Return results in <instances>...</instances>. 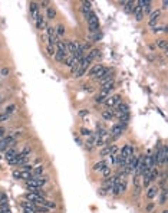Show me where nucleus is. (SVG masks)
I'll return each mask as SVG.
<instances>
[{
	"mask_svg": "<svg viewBox=\"0 0 168 213\" xmlns=\"http://www.w3.org/2000/svg\"><path fill=\"white\" fill-rule=\"evenodd\" d=\"M136 4L141 7V10H142L144 14L151 12V1L149 0H139V1H136Z\"/></svg>",
	"mask_w": 168,
	"mask_h": 213,
	"instance_id": "nucleus-8",
	"label": "nucleus"
},
{
	"mask_svg": "<svg viewBox=\"0 0 168 213\" xmlns=\"http://www.w3.org/2000/svg\"><path fill=\"white\" fill-rule=\"evenodd\" d=\"M1 205H7V197L4 193H0V206Z\"/></svg>",
	"mask_w": 168,
	"mask_h": 213,
	"instance_id": "nucleus-38",
	"label": "nucleus"
},
{
	"mask_svg": "<svg viewBox=\"0 0 168 213\" xmlns=\"http://www.w3.org/2000/svg\"><path fill=\"white\" fill-rule=\"evenodd\" d=\"M115 115V112H114V110H106V111H104L102 112V117L105 118V120H112V117Z\"/></svg>",
	"mask_w": 168,
	"mask_h": 213,
	"instance_id": "nucleus-24",
	"label": "nucleus"
},
{
	"mask_svg": "<svg viewBox=\"0 0 168 213\" xmlns=\"http://www.w3.org/2000/svg\"><path fill=\"white\" fill-rule=\"evenodd\" d=\"M142 163H144V169L145 170H152L155 166H154V160H152V156H145L142 157Z\"/></svg>",
	"mask_w": 168,
	"mask_h": 213,
	"instance_id": "nucleus-9",
	"label": "nucleus"
},
{
	"mask_svg": "<svg viewBox=\"0 0 168 213\" xmlns=\"http://www.w3.org/2000/svg\"><path fill=\"white\" fill-rule=\"evenodd\" d=\"M108 97H109V95H108L106 92L101 91V94H98V95H96V102H105Z\"/></svg>",
	"mask_w": 168,
	"mask_h": 213,
	"instance_id": "nucleus-22",
	"label": "nucleus"
},
{
	"mask_svg": "<svg viewBox=\"0 0 168 213\" xmlns=\"http://www.w3.org/2000/svg\"><path fill=\"white\" fill-rule=\"evenodd\" d=\"M55 58H56V61H59V62H63V63H65V61H66L68 55H66V53H62V52H55Z\"/></svg>",
	"mask_w": 168,
	"mask_h": 213,
	"instance_id": "nucleus-21",
	"label": "nucleus"
},
{
	"mask_svg": "<svg viewBox=\"0 0 168 213\" xmlns=\"http://www.w3.org/2000/svg\"><path fill=\"white\" fill-rule=\"evenodd\" d=\"M122 132H124V125L115 124V125L112 127V130H111V137H112V138H118Z\"/></svg>",
	"mask_w": 168,
	"mask_h": 213,
	"instance_id": "nucleus-10",
	"label": "nucleus"
},
{
	"mask_svg": "<svg viewBox=\"0 0 168 213\" xmlns=\"http://www.w3.org/2000/svg\"><path fill=\"white\" fill-rule=\"evenodd\" d=\"M26 199L29 200V202H33L35 205H42L45 203V199H43L40 194H38V193H32V192H29L27 194H26Z\"/></svg>",
	"mask_w": 168,
	"mask_h": 213,
	"instance_id": "nucleus-4",
	"label": "nucleus"
},
{
	"mask_svg": "<svg viewBox=\"0 0 168 213\" xmlns=\"http://www.w3.org/2000/svg\"><path fill=\"white\" fill-rule=\"evenodd\" d=\"M132 13H134V16H135V19H136L138 22H141V20L144 19V13H142V10H141V7H139L138 4H136V7L134 9Z\"/></svg>",
	"mask_w": 168,
	"mask_h": 213,
	"instance_id": "nucleus-16",
	"label": "nucleus"
},
{
	"mask_svg": "<svg viewBox=\"0 0 168 213\" xmlns=\"http://www.w3.org/2000/svg\"><path fill=\"white\" fill-rule=\"evenodd\" d=\"M122 4L126 12H134V9L136 7V1H122Z\"/></svg>",
	"mask_w": 168,
	"mask_h": 213,
	"instance_id": "nucleus-17",
	"label": "nucleus"
},
{
	"mask_svg": "<svg viewBox=\"0 0 168 213\" xmlns=\"http://www.w3.org/2000/svg\"><path fill=\"white\" fill-rule=\"evenodd\" d=\"M105 69H106V68H105L104 65L96 63V65H93V66L89 69V77H92V78H98V77H101V75L104 74Z\"/></svg>",
	"mask_w": 168,
	"mask_h": 213,
	"instance_id": "nucleus-2",
	"label": "nucleus"
},
{
	"mask_svg": "<svg viewBox=\"0 0 168 213\" xmlns=\"http://www.w3.org/2000/svg\"><path fill=\"white\" fill-rule=\"evenodd\" d=\"M106 107L111 110V108H115L118 104H121V95H109L105 101Z\"/></svg>",
	"mask_w": 168,
	"mask_h": 213,
	"instance_id": "nucleus-3",
	"label": "nucleus"
},
{
	"mask_svg": "<svg viewBox=\"0 0 168 213\" xmlns=\"http://www.w3.org/2000/svg\"><path fill=\"white\" fill-rule=\"evenodd\" d=\"M167 4H168V1H164V3H163V7H164V9H167Z\"/></svg>",
	"mask_w": 168,
	"mask_h": 213,
	"instance_id": "nucleus-50",
	"label": "nucleus"
},
{
	"mask_svg": "<svg viewBox=\"0 0 168 213\" xmlns=\"http://www.w3.org/2000/svg\"><path fill=\"white\" fill-rule=\"evenodd\" d=\"M160 17H161V10H154V12L149 14V19H148L149 25H151V26H155V23L160 20Z\"/></svg>",
	"mask_w": 168,
	"mask_h": 213,
	"instance_id": "nucleus-11",
	"label": "nucleus"
},
{
	"mask_svg": "<svg viewBox=\"0 0 168 213\" xmlns=\"http://www.w3.org/2000/svg\"><path fill=\"white\" fill-rule=\"evenodd\" d=\"M157 46L161 48V49H164V50H167V48H168L167 41H165V39H158V41H157Z\"/></svg>",
	"mask_w": 168,
	"mask_h": 213,
	"instance_id": "nucleus-31",
	"label": "nucleus"
},
{
	"mask_svg": "<svg viewBox=\"0 0 168 213\" xmlns=\"http://www.w3.org/2000/svg\"><path fill=\"white\" fill-rule=\"evenodd\" d=\"M93 141H95V137H93V135H89L88 141L85 143V144H86V148H88V150H92V147H93Z\"/></svg>",
	"mask_w": 168,
	"mask_h": 213,
	"instance_id": "nucleus-33",
	"label": "nucleus"
},
{
	"mask_svg": "<svg viewBox=\"0 0 168 213\" xmlns=\"http://www.w3.org/2000/svg\"><path fill=\"white\" fill-rule=\"evenodd\" d=\"M16 154H17V153H16V151H14L13 148H10V150L7 148V150H6V160L9 161V160L14 159V157H16Z\"/></svg>",
	"mask_w": 168,
	"mask_h": 213,
	"instance_id": "nucleus-25",
	"label": "nucleus"
},
{
	"mask_svg": "<svg viewBox=\"0 0 168 213\" xmlns=\"http://www.w3.org/2000/svg\"><path fill=\"white\" fill-rule=\"evenodd\" d=\"M157 193H158V189H157V187H154V186L147 189V197H148V199L155 197V196H157Z\"/></svg>",
	"mask_w": 168,
	"mask_h": 213,
	"instance_id": "nucleus-18",
	"label": "nucleus"
},
{
	"mask_svg": "<svg viewBox=\"0 0 168 213\" xmlns=\"http://www.w3.org/2000/svg\"><path fill=\"white\" fill-rule=\"evenodd\" d=\"M30 177H32V173H30V171H26V170L20 171V179H23V180H29Z\"/></svg>",
	"mask_w": 168,
	"mask_h": 213,
	"instance_id": "nucleus-34",
	"label": "nucleus"
},
{
	"mask_svg": "<svg viewBox=\"0 0 168 213\" xmlns=\"http://www.w3.org/2000/svg\"><path fill=\"white\" fill-rule=\"evenodd\" d=\"M55 52H56V50H55V46H50V45H49V46H47V55L53 56V55H55Z\"/></svg>",
	"mask_w": 168,
	"mask_h": 213,
	"instance_id": "nucleus-40",
	"label": "nucleus"
},
{
	"mask_svg": "<svg viewBox=\"0 0 168 213\" xmlns=\"http://www.w3.org/2000/svg\"><path fill=\"white\" fill-rule=\"evenodd\" d=\"M30 12H32V14H33V19H36L38 17V4L36 3H30Z\"/></svg>",
	"mask_w": 168,
	"mask_h": 213,
	"instance_id": "nucleus-28",
	"label": "nucleus"
},
{
	"mask_svg": "<svg viewBox=\"0 0 168 213\" xmlns=\"http://www.w3.org/2000/svg\"><path fill=\"white\" fill-rule=\"evenodd\" d=\"M14 111H16V105H14V104H12V105L6 107V110H4V114H6V115H10V114H13Z\"/></svg>",
	"mask_w": 168,
	"mask_h": 213,
	"instance_id": "nucleus-32",
	"label": "nucleus"
},
{
	"mask_svg": "<svg viewBox=\"0 0 168 213\" xmlns=\"http://www.w3.org/2000/svg\"><path fill=\"white\" fill-rule=\"evenodd\" d=\"M119 121H121V123H119L121 125H125L126 123L129 121V112H128V114H121V115H119Z\"/></svg>",
	"mask_w": 168,
	"mask_h": 213,
	"instance_id": "nucleus-27",
	"label": "nucleus"
},
{
	"mask_svg": "<svg viewBox=\"0 0 168 213\" xmlns=\"http://www.w3.org/2000/svg\"><path fill=\"white\" fill-rule=\"evenodd\" d=\"M117 159H118V154L109 156V161H111V164H117Z\"/></svg>",
	"mask_w": 168,
	"mask_h": 213,
	"instance_id": "nucleus-41",
	"label": "nucleus"
},
{
	"mask_svg": "<svg viewBox=\"0 0 168 213\" xmlns=\"http://www.w3.org/2000/svg\"><path fill=\"white\" fill-rule=\"evenodd\" d=\"M82 12H84L85 14H89L92 12V4L89 1H84L82 3Z\"/></svg>",
	"mask_w": 168,
	"mask_h": 213,
	"instance_id": "nucleus-19",
	"label": "nucleus"
},
{
	"mask_svg": "<svg viewBox=\"0 0 168 213\" xmlns=\"http://www.w3.org/2000/svg\"><path fill=\"white\" fill-rule=\"evenodd\" d=\"M40 4H42V6H45V7H47V1H42Z\"/></svg>",
	"mask_w": 168,
	"mask_h": 213,
	"instance_id": "nucleus-51",
	"label": "nucleus"
},
{
	"mask_svg": "<svg viewBox=\"0 0 168 213\" xmlns=\"http://www.w3.org/2000/svg\"><path fill=\"white\" fill-rule=\"evenodd\" d=\"M145 210H147V213H151L152 210H154V205H152V203H149V205L145 207Z\"/></svg>",
	"mask_w": 168,
	"mask_h": 213,
	"instance_id": "nucleus-44",
	"label": "nucleus"
},
{
	"mask_svg": "<svg viewBox=\"0 0 168 213\" xmlns=\"http://www.w3.org/2000/svg\"><path fill=\"white\" fill-rule=\"evenodd\" d=\"M23 213H36V209H29V207H23Z\"/></svg>",
	"mask_w": 168,
	"mask_h": 213,
	"instance_id": "nucleus-45",
	"label": "nucleus"
},
{
	"mask_svg": "<svg viewBox=\"0 0 168 213\" xmlns=\"http://www.w3.org/2000/svg\"><path fill=\"white\" fill-rule=\"evenodd\" d=\"M82 134H84V135H91V131L86 130V128H82Z\"/></svg>",
	"mask_w": 168,
	"mask_h": 213,
	"instance_id": "nucleus-47",
	"label": "nucleus"
},
{
	"mask_svg": "<svg viewBox=\"0 0 168 213\" xmlns=\"http://www.w3.org/2000/svg\"><path fill=\"white\" fill-rule=\"evenodd\" d=\"M121 156H124V157H126V159H131V157L134 156V147H132L131 144L124 145V148L121 150Z\"/></svg>",
	"mask_w": 168,
	"mask_h": 213,
	"instance_id": "nucleus-12",
	"label": "nucleus"
},
{
	"mask_svg": "<svg viewBox=\"0 0 168 213\" xmlns=\"http://www.w3.org/2000/svg\"><path fill=\"white\" fill-rule=\"evenodd\" d=\"M78 48H79V43L73 42V41H68L66 42V50H68V55L69 56H73L75 52L78 50Z\"/></svg>",
	"mask_w": 168,
	"mask_h": 213,
	"instance_id": "nucleus-6",
	"label": "nucleus"
},
{
	"mask_svg": "<svg viewBox=\"0 0 168 213\" xmlns=\"http://www.w3.org/2000/svg\"><path fill=\"white\" fill-rule=\"evenodd\" d=\"M35 20H36V26H38V29H40V30H42L43 28H45V20H43V16L38 14V17H36Z\"/></svg>",
	"mask_w": 168,
	"mask_h": 213,
	"instance_id": "nucleus-23",
	"label": "nucleus"
},
{
	"mask_svg": "<svg viewBox=\"0 0 168 213\" xmlns=\"http://www.w3.org/2000/svg\"><path fill=\"white\" fill-rule=\"evenodd\" d=\"M3 135H4V130H3V128H0V140L3 138Z\"/></svg>",
	"mask_w": 168,
	"mask_h": 213,
	"instance_id": "nucleus-49",
	"label": "nucleus"
},
{
	"mask_svg": "<svg viewBox=\"0 0 168 213\" xmlns=\"http://www.w3.org/2000/svg\"><path fill=\"white\" fill-rule=\"evenodd\" d=\"M163 213H168V210H164V212H163Z\"/></svg>",
	"mask_w": 168,
	"mask_h": 213,
	"instance_id": "nucleus-52",
	"label": "nucleus"
},
{
	"mask_svg": "<svg viewBox=\"0 0 168 213\" xmlns=\"http://www.w3.org/2000/svg\"><path fill=\"white\" fill-rule=\"evenodd\" d=\"M43 173V166H36L35 169H32V176H40Z\"/></svg>",
	"mask_w": 168,
	"mask_h": 213,
	"instance_id": "nucleus-30",
	"label": "nucleus"
},
{
	"mask_svg": "<svg viewBox=\"0 0 168 213\" xmlns=\"http://www.w3.org/2000/svg\"><path fill=\"white\" fill-rule=\"evenodd\" d=\"M43 206L46 207V209H55V203L53 202H47V200H45V203H43Z\"/></svg>",
	"mask_w": 168,
	"mask_h": 213,
	"instance_id": "nucleus-36",
	"label": "nucleus"
},
{
	"mask_svg": "<svg viewBox=\"0 0 168 213\" xmlns=\"http://www.w3.org/2000/svg\"><path fill=\"white\" fill-rule=\"evenodd\" d=\"M105 167H108V164H106V161L102 160V161H99V163H96V164L93 166V170L95 171H102Z\"/></svg>",
	"mask_w": 168,
	"mask_h": 213,
	"instance_id": "nucleus-20",
	"label": "nucleus"
},
{
	"mask_svg": "<svg viewBox=\"0 0 168 213\" xmlns=\"http://www.w3.org/2000/svg\"><path fill=\"white\" fill-rule=\"evenodd\" d=\"M115 108H117V110H115L114 112H118V115H121V114H128V112H129L128 105H126V104H122V102H121V104H118Z\"/></svg>",
	"mask_w": 168,
	"mask_h": 213,
	"instance_id": "nucleus-15",
	"label": "nucleus"
},
{
	"mask_svg": "<svg viewBox=\"0 0 168 213\" xmlns=\"http://www.w3.org/2000/svg\"><path fill=\"white\" fill-rule=\"evenodd\" d=\"M56 33H58V35H63V33H65V26H63V25H59V26L56 28Z\"/></svg>",
	"mask_w": 168,
	"mask_h": 213,
	"instance_id": "nucleus-39",
	"label": "nucleus"
},
{
	"mask_svg": "<svg viewBox=\"0 0 168 213\" xmlns=\"http://www.w3.org/2000/svg\"><path fill=\"white\" fill-rule=\"evenodd\" d=\"M7 74H9V69H7V68H4V69H1V75H3V77H6Z\"/></svg>",
	"mask_w": 168,
	"mask_h": 213,
	"instance_id": "nucleus-48",
	"label": "nucleus"
},
{
	"mask_svg": "<svg viewBox=\"0 0 168 213\" xmlns=\"http://www.w3.org/2000/svg\"><path fill=\"white\" fill-rule=\"evenodd\" d=\"M101 156H109V147H105V148L101 151Z\"/></svg>",
	"mask_w": 168,
	"mask_h": 213,
	"instance_id": "nucleus-43",
	"label": "nucleus"
},
{
	"mask_svg": "<svg viewBox=\"0 0 168 213\" xmlns=\"http://www.w3.org/2000/svg\"><path fill=\"white\" fill-rule=\"evenodd\" d=\"M99 55H101V53H99V50H98V49H92V50L89 52V55H88V58H89L91 61H93V59H95V58H98Z\"/></svg>",
	"mask_w": 168,
	"mask_h": 213,
	"instance_id": "nucleus-29",
	"label": "nucleus"
},
{
	"mask_svg": "<svg viewBox=\"0 0 168 213\" xmlns=\"http://www.w3.org/2000/svg\"><path fill=\"white\" fill-rule=\"evenodd\" d=\"M0 213H10L9 205H1V206H0Z\"/></svg>",
	"mask_w": 168,
	"mask_h": 213,
	"instance_id": "nucleus-37",
	"label": "nucleus"
},
{
	"mask_svg": "<svg viewBox=\"0 0 168 213\" xmlns=\"http://www.w3.org/2000/svg\"><path fill=\"white\" fill-rule=\"evenodd\" d=\"M160 203L161 205L167 203V187H163V192H161V196H160Z\"/></svg>",
	"mask_w": 168,
	"mask_h": 213,
	"instance_id": "nucleus-26",
	"label": "nucleus"
},
{
	"mask_svg": "<svg viewBox=\"0 0 168 213\" xmlns=\"http://www.w3.org/2000/svg\"><path fill=\"white\" fill-rule=\"evenodd\" d=\"M85 16H86V20H88V28H89V30L93 32V33H98V32H99V20H98L96 14L91 12L89 14H85Z\"/></svg>",
	"mask_w": 168,
	"mask_h": 213,
	"instance_id": "nucleus-1",
	"label": "nucleus"
},
{
	"mask_svg": "<svg viewBox=\"0 0 168 213\" xmlns=\"http://www.w3.org/2000/svg\"><path fill=\"white\" fill-rule=\"evenodd\" d=\"M13 141H14L13 137H4V138H1V140H0V150H1V151H6V150L13 144Z\"/></svg>",
	"mask_w": 168,
	"mask_h": 213,
	"instance_id": "nucleus-7",
	"label": "nucleus"
},
{
	"mask_svg": "<svg viewBox=\"0 0 168 213\" xmlns=\"http://www.w3.org/2000/svg\"><path fill=\"white\" fill-rule=\"evenodd\" d=\"M13 177H14V179H20V171L14 170V171H13Z\"/></svg>",
	"mask_w": 168,
	"mask_h": 213,
	"instance_id": "nucleus-46",
	"label": "nucleus"
},
{
	"mask_svg": "<svg viewBox=\"0 0 168 213\" xmlns=\"http://www.w3.org/2000/svg\"><path fill=\"white\" fill-rule=\"evenodd\" d=\"M111 74H112V72H111V69H105V71H104V74H102L101 77H98V78H96V79H98V82L102 85L104 82H106V81L112 79V78H111Z\"/></svg>",
	"mask_w": 168,
	"mask_h": 213,
	"instance_id": "nucleus-14",
	"label": "nucleus"
},
{
	"mask_svg": "<svg viewBox=\"0 0 168 213\" xmlns=\"http://www.w3.org/2000/svg\"><path fill=\"white\" fill-rule=\"evenodd\" d=\"M47 35H49V45L50 46H55L56 43L59 42V39H58V36H56V29L55 28H47Z\"/></svg>",
	"mask_w": 168,
	"mask_h": 213,
	"instance_id": "nucleus-5",
	"label": "nucleus"
},
{
	"mask_svg": "<svg viewBox=\"0 0 168 213\" xmlns=\"http://www.w3.org/2000/svg\"><path fill=\"white\" fill-rule=\"evenodd\" d=\"M114 85H115L114 79H109V81H106V82H104V84L101 85V91H104V92H106V94L109 95V92L114 89Z\"/></svg>",
	"mask_w": 168,
	"mask_h": 213,
	"instance_id": "nucleus-13",
	"label": "nucleus"
},
{
	"mask_svg": "<svg viewBox=\"0 0 168 213\" xmlns=\"http://www.w3.org/2000/svg\"><path fill=\"white\" fill-rule=\"evenodd\" d=\"M101 173H102V174H104L105 177H108V176H109V173H111V169H109V167H105V169L101 171Z\"/></svg>",
	"mask_w": 168,
	"mask_h": 213,
	"instance_id": "nucleus-42",
	"label": "nucleus"
},
{
	"mask_svg": "<svg viewBox=\"0 0 168 213\" xmlns=\"http://www.w3.org/2000/svg\"><path fill=\"white\" fill-rule=\"evenodd\" d=\"M46 14H47V17H49V19H53V17L56 16V12H55V9H52V7H47V10H46Z\"/></svg>",
	"mask_w": 168,
	"mask_h": 213,
	"instance_id": "nucleus-35",
	"label": "nucleus"
}]
</instances>
